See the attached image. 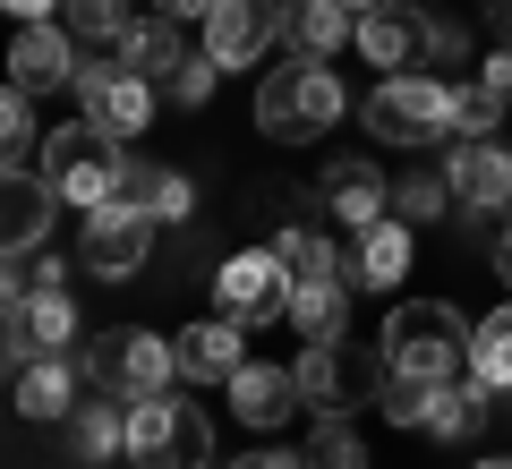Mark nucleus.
<instances>
[{"label": "nucleus", "mask_w": 512, "mask_h": 469, "mask_svg": "<svg viewBox=\"0 0 512 469\" xmlns=\"http://www.w3.org/2000/svg\"><path fill=\"white\" fill-rule=\"evenodd\" d=\"M342 273H350V290H402V273H410V222L402 214L367 222L359 256H342Z\"/></svg>", "instance_id": "5701e85b"}, {"label": "nucleus", "mask_w": 512, "mask_h": 469, "mask_svg": "<svg viewBox=\"0 0 512 469\" xmlns=\"http://www.w3.org/2000/svg\"><path fill=\"white\" fill-rule=\"evenodd\" d=\"M120 60H128L137 77H146L154 94H163L171 77H180V60H188V43H180V18H137V26L120 35Z\"/></svg>", "instance_id": "393cba45"}, {"label": "nucleus", "mask_w": 512, "mask_h": 469, "mask_svg": "<svg viewBox=\"0 0 512 469\" xmlns=\"http://www.w3.org/2000/svg\"><path fill=\"white\" fill-rule=\"evenodd\" d=\"M444 180H453V205H461L470 222L504 214V205H512V145H495V137H461V145H453V163H444Z\"/></svg>", "instance_id": "4468645a"}, {"label": "nucleus", "mask_w": 512, "mask_h": 469, "mask_svg": "<svg viewBox=\"0 0 512 469\" xmlns=\"http://www.w3.org/2000/svg\"><path fill=\"white\" fill-rule=\"evenodd\" d=\"M495 273H504V290H512V231L495 239Z\"/></svg>", "instance_id": "a19ab883"}, {"label": "nucleus", "mask_w": 512, "mask_h": 469, "mask_svg": "<svg viewBox=\"0 0 512 469\" xmlns=\"http://www.w3.org/2000/svg\"><path fill=\"white\" fill-rule=\"evenodd\" d=\"M367 128L393 145H436L453 137V86H436V77H384L376 94H367Z\"/></svg>", "instance_id": "0eeeda50"}, {"label": "nucleus", "mask_w": 512, "mask_h": 469, "mask_svg": "<svg viewBox=\"0 0 512 469\" xmlns=\"http://www.w3.org/2000/svg\"><path fill=\"white\" fill-rule=\"evenodd\" d=\"M0 154H9V171H35L43 163V128H35V94H26V86L0 94Z\"/></svg>", "instance_id": "c85d7f7f"}, {"label": "nucleus", "mask_w": 512, "mask_h": 469, "mask_svg": "<svg viewBox=\"0 0 512 469\" xmlns=\"http://www.w3.org/2000/svg\"><path fill=\"white\" fill-rule=\"evenodd\" d=\"M86 77V60H77V35L69 26H18V43H9V86H26V94H60V86H77Z\"/></svg>", "instance_id": "2eb2a0df"}, {"label": "nucleus", "mask_w": 512, "mask_h": 469, "mask_svg": "<svg viewBox=\"0 0 512 469\" xmlns=\"http://www.w3.org/2000/svg\"><path fill=\"white\" fill-rule=\"evenodd\" d=\"M171 350H180L188 384H231L239 367H248V325H239V316H205V325H188Z\"/></svg>", "instance_id": "aec40b11"}, {"label": "nucleus", "mask_w": 512, "mask_h": 469, "mask_svg": "<svg viewBox=\"0 0 512 469\" xmlns=\"http://www.w3.org/2000/svg\"><path fill=\"white\" fill-rule=\"evenodd\" d=\"M291 325H299V342H342L350 333V273L342 265L291 282Z\"/></svg>", "instance_id": "4be33fe9"}, {"label": "nucleus", "mask_w": 512, "mask_h": 469, "mask_svg": "<svg viewBox=\"0 0 512 469\" xmlns=\"http://www.w3.org/2000/svg\"><path fill=\"white\" fill-rule=\"evenodd\" d=\"M504 111H512V103L487 86V77H478V86H453V137H495Z\"/></svg>", "instance_id": "7c9ffc66"}, {"label": "nucleus", "mask_w": 512, "mask_h": 469, "mask_svg": "<svg viewBox=\"0 0 512 469\" xmlns=\"http://www.w3.org/2000/svg\"><path fill=\"white\" fill-rule=\"evenodd\" d=\"M333 120H342V77H333V60H291V69H274L256 86V128L282 137V145L325 137Z\"/></svg>", "instance_id": "f03ea898"}, {"label": "nucleus", "mask_w": 512, "mask_h": 469, "mask_svg": "<svg viewBox=\"0 0 512 469\" xmlns=\"http://www.w3.org/2000/svg\"><path fill=\"white\" fill-rule=\"evenodd\" d=\"M86 384H103V393H120V401H154V393L180 384V350H171L163 333H146V325L103 333V342L86 350Z\"/></svg>", "instance_id": "423d86ee"}, {"label": "nucleus", "mask_w": 512, "mask_h": 469, "mask_svg": "<svg viewBox=\"0 0 512 469\" xmlns=\"http://www.w3.org/2000/svg\"><path fill=\"white\" fill-rule=\"evenodd\" d=\"M487 86H495V94L512 103V52H495V60H487Z\"/></svg>", "instance_id": "ea45409f"}, {"label": "nucleus", "mask_w": 512, "mask_h": 469, "mask_svg": "<svg viewBox=\"0 0 512 469\" xmlns=\"http://www.w3.org/2000/svg\"><path fill=\"white\" fill-rule=\"evenodd\" d=\"M359 52L376 60L384 77H410L436 60V18H427V0H384L359 18Z\"/></svg>", "instance_id": "f8f14e48"}, {"label": "nucleus", "mask_w": 512, "mask_h": 469, "mask_svg": "<svg viewBox=\"0 0 512 469\" xmlns=\"http://www.w3.org/2000/svg\"><path fill=\"white\" fill-rule=\"evenodd\" d=\"M274 256H282L291 273H333V265H342V256H333V239H325V231H308V222H291V231L274 239Z\"/></svg>", "instance_id": "72a5a7b5"}, {"label": "nucleus", "mask_w": 512, "mask_h": 469, "mask_svg": "<svg viewBox=\"0 0 512 469\" xmlns=\"http://www.w3.org/2000/svg\"><path fill=\"white\" fill-rule=\"evenodd\" d=\"M495 18H504V26H512V0H495Z\"/></svg>", "instance_id": "37998d69"}, {"label": "nucleus", "mask_w": 512, "mask_h": 469, "mask_svg": "<svg viewBox=\"0 0 512 469\" xmlns=\"http://www.w3.org/2000/svg\"><path fill=\"white\" fill-rule=\"evenodd\" d=\"M393 214H402L410 231H419V222H444V214H453V180H444V171H419V180H402V188H393Z\"/></svg>", "instance_id": "c756f323"}, {"label": "nucleus", "mask_w": 512, "mask_h": 469, "mask_svg": "<svg viewBox=\"0 0 512 469\" xmlns=\"http://www.w3.org/2000/svg\"><path fill=\"white\" fill-rule=\"evenodd\" d=\"M239 469H316V461H308V452H291V444H265V452H248Z\"/></svg>", "instance_id": "e433bc0d"}, {"label": "nucleus", "mask_w": 512, "mask_h": 469, "mask_svg": "<svg viewBox=\"0 0 512 469\" xmlns=\"http://www.w3.org/2000/svg\"><path fill=\"white\" fill-rule=\"evenodd\" d=\"M461 52H470V35H461V26H444V18H436V60H461Z\"/></svg>", "instance_id": "4c0bfd02"}, {"label": "nucleus", "mask_w": 512, "mask_h": 469, "mask_svg": "<svg viewBox=\"0 0 512 469\" xmlns=\"http://www.w3.org/2000/svg\"><path fill=\"white\" fill-rule=\"evenodd\" d=\"M52 214H60V188L43 180V171H9V188H0V256L26 265V256L52 239Z\"/></svg>", "instance_id": "dca6fc26"}, {"label": "nucleus", "mask_w": 512, "mask_h": 469, "mask_svg": "<svg viewBox=\"0 0 512 469\" xmlns=\"http://www.w3.org/2000/svg\"><path fill=\"white\" fill-rule=\"evenodd\" d=\"M316 205H325V222H342V231H367V222L393 214V197H384V171L367 163V154H342V163H325V180H316Z\"/></svg>", "instance_id": "f3484780"}, {"label": "nucleus", "mask_w": 512, "mask_h": 469, "mask_svg": "<svg viewBox=\"0 0 512 469\" xmlns=\"http://www.w3.org/2000/svg\"><path fill=\"white\" fill-rule=\"evenodd\" d=\"M470 469H512V461H470Z\"/></svg>", "instance_id": "c03bdc74"}, {"label": "nucleus", "mask_w": 512, "mask_h": 469, "mask_svg": "<svg viewBox=\"0 0 512 469\" xmlns=\"http://www.w3.org/2000/svg\"><path fill=\"white\" fill-rule=\"evenodd\" d=\"M120 205H137L146 222H188L197 188H188V171H163V163H146V154H120Z\"/></svg>", "instance_id": "b1692460"}, {"label": "nucleus", "mask_w": 512, "mask_h": 469, "mask_svg": "<svg viewBox=\"0 0 512 469\" xmlns=\"http://www.w3.org/2000/svg\"><path fill=\"white\" fill-rule=\"evenodd\" d=\"M478 427H487V384H478V376H453V384L427 393V427H419V435L461 444V435H478Z\"/></svg>", "instance_id": "a878e982"}, {"label": "nucleus", "mask_w": 512, "mask_h": 469, "mask_svg": "<svg viewBox=\"0 0 512 469\" xmlns=\"http://www.w3.org/2000/svg\"><path fill=\"white\" fill-rule=\"evenodd\" d=\"M154 231H163V222H146L137 214V205H94L86 214V239H77V265L86 273H103V282H137V273H146V256H154Z\"/></svg>", "instance_id": "9b49d317"}, {"label": "nucleus", "mask_w": 512, "mask_h": 469, "mask_svg": "<svg viewBox=\"0 0 512 469\" xmlns=\"http://www.w3.org/2000/svg\"><path fill=\"white\" fill-rule=\"evenodd\" d=\"M69 452L77 461H111V452H128V418H120V393H103V401H77L69 418Z\"/></svg>", "instance_id": "bb28decb"}, {"label": "nucleus", "mask_w": 512, "mask_h": 469, "mask_svg": "<svg viewBox=\"0 0 512 469\" xmlns=\"http://www.w3.org/2000/svg\"><path fill=\"white\" fill-rule=\"evenodd\" d=\"M308 461H316V469H367V444L350 435V418H316V435H308Z\"/></svg>", "instance_id": "473e14b6"}, {"label": "nucleus", "mask_w": 512, "mask_h": 469, "mask_svg": "<svg viewBox=\"0 0 512 469\" xmlns=\"http://www.w3.org/2000/svg\"><path fill=\"white\" fill-rule=\"evenodd\" d=\"M69 94H77V120H94V128H103L111 145L146 137V120H154V86H146L137 69H128L120 52H111V60H94V69L77 77Z\"/></svg>", "instance_id": "6e6552de"}, {"label": "nucleus", "mask_w": 512, "mask_h": 469, "mask_svg": "<svg viewBox=\"0 0 512 469\" xmlns=\"http://www.w3.org/2000/svg\"><path fill=\"white\" fill-rule=\"evenodd\" d=\"M222 393H231V410L248 418L256 435H274L291 410H308V393H299V367H265V359H248L231 384H222Z\"/></svg>", "instance_id": "6ab92c4d"}, {"label": "nucleus", "mask_w": 512, "mask_h": 469, "mask_svg": "<svg viewBox=\"0 0 512 469\" xmlns=\"http://www.w3.org/2000/svg\"><path fill=\"white\" fill-rule=\"evenodd\" d=\"M470 376L487 393H512V299L495 316H478V342H470Z\"/></svg>", "instance_id": "cd10ccee"}, {"label": "nucleus", "mask_w": 512, "mask_h": 469, "mask_svg": "<svg viewBox=\"0 0 512 469\" xmlns=\"http://www.w3.org/2000/svg\"><path fill=\"white\" fill-rule=\"evenodd\" d=\"M384 350H350V342H308L299 350V393H308L316 418H350V410H376L384 393Z\"/></svg>", "instance_id": "39448f33"}, {"label": "nucleus", "mask_w": 512, "mask_h": 469, "mask_svg": "<svg viewBox=\"0 0 512 469\" xmlns=\"http://www.w3.org/2000/svg\"><path fill=\"white\" fill-rule=\"evenodd\" d=\"M427 393H436V384H419V376H384L376 410L393 418V427H427Z\"/></svg>", "instance_id": "f704fd0d"}, {"label": "nucleus", "mask_w": 512, "mask_h": 469, "mask_svg": "<svg viewBox=\"0 0 512 469\" xmlns=\"http://www.w3.org/2000/svg\"><path fill=\"white\" fill-rule=\"evenodd\" d=\"M214 0H154V18H205Z\"/></svg>", "instance_id": "58836bf2"}, {"label": "nucleus", "mask_w": 512, "mask_h": 469, "mask_svg": "<svg viewBox=\"0 0 512 469\" xmlns=\"http://www.w3.org/2000/svg\"><path fill=\"white\" fill-rule=\"evenodd\" d=\"M77 350V299L69 282H9V367Z\"/></svg>", "instance_id": "1a4fd4ad"}, {"label": "nucleus", "mask_w": 512, "mask_h": 469, "mask_svg": "<svg viewBox=\"0 0 512 469\" xmlns=\"http://www.w3.org/2000/svg\"><path fill=\"white\" fill-rule=\"evenodd\" d=\"M384 367L393 376H419V384H453V376H470V342H478V325L461 316L453 299H402L393 316H384Z\"/></svg>", "instance_id": "f257e3e1"}, {"label": "nucleus", "mask_w": 512, "mask_h": 469, "mask_svg": "<svg viewBox=\"0 0 512 469\" xmlns=\"http://www.w3.org/2000/svg\"><path fill=\"white\" fill-rule=\"evenodd\" d=\"M128 461L137 469H214V427L188 393L128 401Z\"/></svg>", "instance_id": "7ed1b4c3"}, {"label": "nucleus", "mask_w": 512, "mask_h": 469, "mask_svg": "<svg viewBox=\"0 0 512 469\" xmlns=\"http://www.w3.org/2000/svg\"><path fill=\"white\" fill-rule=\"evenodd\" d=\"M77 384H86V359H77V350H52V359H18V367H9V401H18V418H69L77 410Z\"/></svg>", "instance_id": "a211bd4d"}, {"label": "nucleus", "mask_w": 512, "mask_h": 469, "mask_svg": "<svg viewBox=\"0 0 512 469\" xmlns=\"http://www.w3.org/2000/svg\"><path fill=\"white\" fill-rule=\"evenodd\" d=\"M214 86H222V60H214V52H188L180 77H171L163 94H171V103H214Z\"/></svg>", "instance_id": "c9c22d12"}, {"label": "nucleus", "mask_w": 512, "mask_h": 469, "mask_svg": "<svg viewBox=\"0 0 512 469\" xmlns=\"http://www.w3.org/2000/svg\"><path fill=\"white\" fill-rule=\"evenodd\" d=\"M197 26H205V52L222 69H256L282 43V0H214Z\"/></svg>", "instance_id": "ddd939ff"}, {"label": "nucleus", "mask_w": 512, "mask_h": 469, "mask_svg": "<svg viewBox=\"0 0 512 469\" xmlns=\"http://www.w3.org/2000/svg\"><path fill=\"white\" fill-rule=\"evenodd\" d=\"M342 9H350V18H367V9H384V0H342Z\"/></svg>", "instance_id": "79ce46f5"}, {"label": "nucleus", "mask_w": 512, "mask_h": 469, "mask_svg": "<svg viewBox=\"0 0 512 469\" xmlns=\"http://www.w3.org/2000/svg\"><path fill=\"white\" fill-rule=\"evenodd\" d=\"M291 282L299 273L282 265L274 248H239V256H222L214 299H222V316H239V325H274V316H291Z\"/></svg>", "instance_id": "9d476101"}, {"label": "nucleus", "mask_w": 512, "mask_h": 469, "mask_svg": "<svg viewBox=\"0 0 512 469\" xmlns=\"http://www.w3.org/2000/svg\"><path fill=\"white\" fill-rule=\"evenodd\" d=\"M282 43L291 60H333L342 43H359V18L342 0H282Z\"/></svg>", "instance_id": "412c9836"}, {"label": "nucleus", "mask_w": 512, "mask_h": 469, "mask_svg": "<svg viewBox=\"0 0 512 469\" xmlns=\"http://www.w3.org/2000/svg\"><path fill=\"white\" fill-rule=\"evenodd\" d=\"M60 26H69V35H86V43H111V52H120L128 9H120V0H69V9H60Z\"/></svg>", "instance_id": "2f4dec72"}, {"label": "nucleus", "mask_w": 512, "mask_h": 469, "mask_svg": "<svg viewBox=\"0 0 512 469\" xmlns=\"http://www.w3.org/2000/svg\"><path fill=\"white\" fill-rule=\"evenodd\" d=\"M43 180L60 188V205L94 214V205L120 197V145H111L94 120H69V128H52V137H43Z\"/></svg>", "instance_id": "20e7f679"}]
</instances>
